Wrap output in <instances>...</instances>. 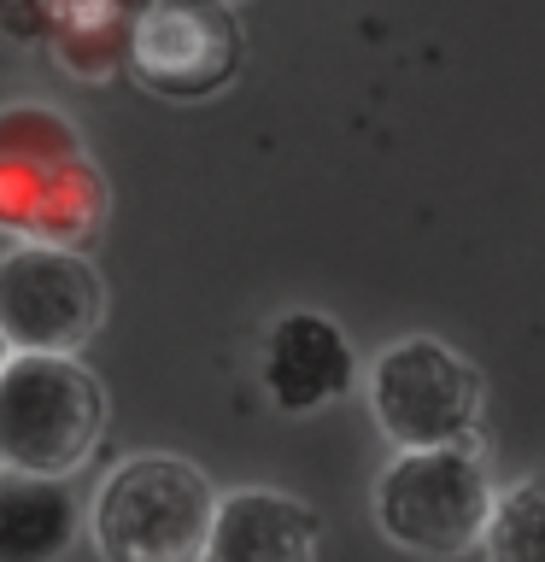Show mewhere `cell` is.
Masks as SVG:
<instances>
[{
  "label": "cell",
  "instance_id": "1",
  "mask_svg": "<svg viewBox=\"0 0 545 562\" xmlns=\"http://www.w3.org/2000/svg\"><path fill=\"white\" fill-rule=\"evenodd\" d=\"M105 211L112 188L77 123L42 100L0 105V235L88 246Z\"/></svg>",
  "mask_w": 545,
  "mask_h": 562
},
{
  "label": "cell",
  "instance_id": "2",
  "mask_svg": "<svg viewBox=\"0 0 545 562\" xmlns=\"http://www.w3.org/2000/svg\"><path fill=\"white\" fill-rule=\"evenodd\" d=\"M218 486L176 451H135L88 498V544L100 562H200Z\"/></svg>",
  "mask_w": 545,
  "mask_h": 562
},
{
  "label": "cell",
  "instance_id": "3",
  "mask_svg": "<svg viewBox=\"0 0 545 562\" xmlns=\"http://www.w3.org/2000/svg\"><path fill=\"white\" fill-rule=\"evenodd\" d=\"M105 439V386L82 358L12 351L0 363V469L70 481Z\"/></svg>",
  "mask_w": 545,
  "mask_h": 562
},
{
  "label": "cell",
  "instance_id": "4",
  "mask_svg": "<svg viewBox=\"0 0 545 562\" xmlns=\"http://www.w3.org/2000/svg\"><path fill=\"white\" fill-rule=\"evenodd\" d=\"M492 474L481 451L469 446H429V451H393L387 469L376 474V527L387 544H399L404 557L429 562H457L481 551L487 516H492Z\"/></svg>",
  "mask_w": 545,
  "mask_h": 562
},
{
  "label": "cell",
  "instance_id": "5",
  "mask_svg": "<svg viewBox=\"0 0 545 562\" xmlns=\"http://www.w3.org/2000/svg\"><path fill=\"white\" fill-rule=\"evenodd\" d=\"M364 404L393 451L469 446L481 428L487 381L457 346L434 340V334H404L369 358Z\"/></svg>",
  "mask_w": 545,
  "mask_h": 562
},
{
  "label": "cell",
  "instance_id": "6",
  "mask_svg": "<svg viewBox=\"0 0 545 562\" xmlns=\"http://www.w3.org/2000/svg\"><path fill=\"white\" fill-rule=\"evenodd\" d=\"M105 323V276L82 246L18 240L0 252V334L12 351H65L82 346Z\"/></svg>",
  "mask_w": 545,
  "mask_h": 562
},
{
  "label": "cell",
  "instance_id": "7",
  "mask_svg": "<svg viewBox=\"0 0 545 562\" xmlns=\"http://www.w3.org/2000/svg\"><path fill=\"white\" fill-rule=\"evenodd\" d=\"M246 42L223 0H147L123 30V65L158 100H211L241 77Z\"/></svg>",
  "mask_w": 545,
  "mask_h": 562
},
{
  "label": "cell",
  "instance_id": "8",
  "mask_svg": "<svg viewBox=\"0 0 545 562\" xmlns=\"http://www.w3.org/2000/svg\"><path fill=\"white\" fill-rule=\"evenodd\" d=\"M258 381L264 398L281 416H316L341 404L358 386V351H352L346 328L323 311H281L258 346Z\"/></svg>",
  "mask_w": 545,
  "mask_h": 562
},
{
  "label": "cell",
  "instance_id": "9",
  "mask_svg": "<svg viewBox=\"0 0 545 562\" xmlns=\"http://www.w3.org/2000/svg\"><path fill=\"white\" fill-rule=\"evenodd\" d=\"M316 544L323 521L305 498L276 486H235L218 492L200 562H316Z\"/></svg>",
  "mask_w": 545,
  "mask_h": 562
},
{
  "label": "cell",
  "instance_id": "10",
  "mask_svg": "<svg viewBox=\"0 0 545 562\" xmlns=\"http://www.w3.org/2000/svg\"><path fill=\"white\" fill-rule=\"evenodd\" d=\"M82 533V504L70 481L7 474L0 481V562H59Z\"/></svg>",
  "mask_w": 545,
  "mask_h": 562
},
{
  "label": "cell",
  "instance_id": "11",
  "mask_svg": "<svg viewBox=\"0 0 545 562\" xmlns=\"http://www.w3.org/2000/svg\"><path fill=\"white\" fill-rule=\"evenodd\" d=\"M487 562H545V474H522V481L499 486L481 533Z\"/></svg>",
  "mask_w": 545,
  "mask_h": 562
},
{
  "label": "cell",
  "instance_id": "12",
  "mask_svg": "<svg viewBox=\"0 0 545 562\" xmlns=\"http://www.w3.org/2000/svg\"><path fill=\"white\" fill-rule=\"evenodd\" d=\"M12 358V346H7V334H0V363H7Z\"/></svg>",
  "mask_w": 545,
  "mask_h": 562
},
{
  "label": "cell",
  "instance_id": "13",
  "mask_svg": "<svg viewBox=\"0 0 545 562\" xmlns=\"http://www.w3.org/2000/svg\"><path fill=\"white\" fill-rule=\"evenodd\" d=\"M0 481H7V469H0Z\"/></svg>",
  "mask_w": 545,
  "mask_h": 562
}]
</instances>
